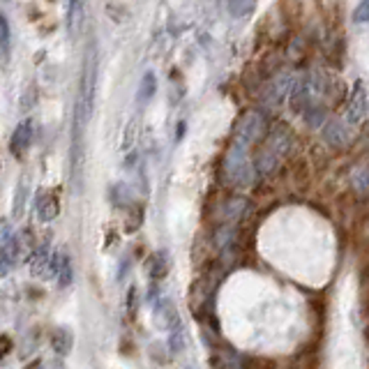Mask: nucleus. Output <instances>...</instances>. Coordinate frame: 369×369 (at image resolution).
Returning <instances> with one entry per match:
<instances>
[{
    "label": "nucleus",
    "instance_id": "nucleus-2",
    "mask_svg": "<svg viewBox=\"0 0 369 369\" xmlns=\"http://www.w3.org/2000/svg\"><path fill=\"white\" fill-rule=\"evenodd\" d=\"M291 146H293V136L288 132V127L284 125L272 127L270 132L265 134L261 150H259V155H256V162H254L256 176L268 178L270 173L277 171V166L284 162L288 153H291Z\"/></svg>",
    "mask_w": 369,
    "mask_h": 369
},
{
    "label": "nucleus",
    "instance_id": "nucleus-26",
    "mask_svg": "<svg viewBox=\"0 0 369 369\" xmlns=\"http://www.w3.org/2000/svg\"><path fill=\"white\" fill-rule=\"evenodd\" d=\"M134 302H136V288L132 286L127 291V307H129V312H134Z\"/></svg>",
    "mask_w": 369,
    "mask_h": 369
},
{
    "label": "nucleus",
    "instance_id": "nucleus-11",
    "mask_svg": "<svg viewBox=\"0 0 369 369\" xmlns=\"http://www.w3.org/2000/svg\"><path fill=\"white\" fill-rule=\"evenodd\" d=\"M51 346L58 356H69L74 349V332L69 328H56L51 335Z\"/></svg>",
    "mask_w": 369,
    "mask_h": 369
},
{
    "label": "nucleus",
    "instance_id": "nucleus-13",
    "mask_svg": "<svg viewBox=\"0 0 369 369\" xmlns=\"http://www.w3.org/2000/svg\"><path fill=\"white\" fill-rule=\"evenodd\" d=\"M83 14H85V7L81 3H69V7H67V21H65V26H67V33H69L72 40H74L76 35H79V31H81Z\"/></svg>",
    "mask_w": 369,
    "mask_h": 369
},
{
    "label": "nucleus",
    "instance_id": "nucleus-28",
    "mask_svg": "<svg viewBox=\"0 0 369 369\" xmlns=\"http://www.w3.org/2000/svg\"><path fill=\"white\" fill-rule=\"evenodd\" d=\"M365 342H369V318H367V323H365Z\"/></svg>",
    "mask_w": 369,
    "mask_h": 369
},
{
    "label": "nucleus",
    "instance_id": "nucleus-17",
    "mask_svg": "<svg viewBox=\"0 0 369 369\" xmlns=\"http://www.w3.org/2000/svg\"><path fill=\"white\" fill-rule=\"evenodd\" d=\"M155 74L153 72H148L146 76L141 79V85H139V102L141 104H146V102H150L153 99V95H155Z\"/></svg>",
    "mask_w": 369,
    "mask_h": 369
},
{
    "label": "nucleus",
    "instance_id": "nucleus-27",
    "mask_svg": "<svg viewBox=\"0 0 369 369\" xmlns=\"http://www.w3.org/2000/svg\"><path fill=\"white\" fill-rule=\"evenodd\" d=\"M24 369H42V360H33V363L26 365Z\"/></svg>",
    "mask_w": 369,
    "mask_h": 369
},
{
    "label": "nucleus",
    "instance_id": "nucleus-1",
    "mask_svg": "<svg viewBox=\"0 0 369 369\" xmlns=\"http://www.w3.org/2000/svg\"><path fill=\"white\" fill-rule=\"evenodd\" d=\"M97 44L90 42L85 49L83 65H81V79H79V95L74 104V120H72V176L79 178L83 162V132L95 111V90H97Z\"/></svg>",
    "mask_w": 369,
    "mask_h": 369
},
{
    "label": "nucleus",
    "instance_id": "nucleus-12",
    "mask_svg": "<svg viewBox=\"0 0 369 369\" xmlns=\"http://www.w3.org/2000/svg\"><path fill=\"white\" fill-rule=\"evenodd\" d=\"M10 54H12V31L5 14H0V63H3V67H7V63H10Z\"/></svg>",
    "mask_w": 369,
    "mask_h": 369
},
{
    "label": "nucleus",
    "instance_id": "nucleus-18",
    "mask_svg": "<svg viewBox=\"0 0 369 369\" xmlns=\"http://www.w3.org/2000/svg\"><path fill=\"white\" fill-rule=\"evenodd\" d=\"M56 277H58V284H60V286L72 284V261H69V256L60 254V261H58Z\"/></svg>",
    "mask_w": 369,
    "mask_h": 369
},
{
    "label": "nucleus",
    "instance_id": "nucleus-5",
    "mask_svg": "<svg viewBox=\"0 0 369 369\" xmlns=\"http://www.w3.org/2000/svg\"><path fill=\"white\" fill-rule=\"evenodd\" d=\"M367 115V92L363 81H356L353 90L349 92V99H346V113H344V122L349 127H356L365 120Z\"/></svg>",
    "mask_w": 369,
    "mask_h": 369
},
{
    "label": "nucleus",
    "instance_id": "nucleus-3",
    "mask_svg": "<svg viewBox=\"0 0 369 369\" xmlns=\"http://www.w3.org/2000/svg\"><path fill=\"white\" fill-rule=\"evenodd\" d=\"M263 132H265L263 113L247 111L240 120H238L236 132H233V143H236V146H243V148L249 150V146H254V143L261 139Z\"/></svg>",
    "mask_w": 369,
    "mask_h": 369
},
{
    "label": "nucleus",
    "instance_id": "nucleus-10",
    "mask_svg": "<svg viewBox=\"0 0 369 369\" xmlns=\"http://www.w3.org/2000/svg\"><path fill=\"white\" fill-rule=\"evenodd\" d=\"M155 323L162 330H171V332L180 328V314H178V309L171 300L162 298L155 305Z\"/></svg>",
    "mask_w": 369,
    "mask_h": 369
},
{
    "label": "nucleus",
    "instance_id": "nucleus-14",
    "mask_svg": "<svg viewBox=\"0 0 369 369\" xmlns=\"http://www.w3.org/2000/svg\"><path fill=\"white\" fill-rule=\"evenodd\" d=\"M169 254L166 252H157V254L148 261V277L150 279H162L166 277V272H169Z\"/></svg>",
    "mask_w": 369,
    "mask_h": 369
},
{
    "label": "nucleus",
    "instance_id": "nucleus-24",
    "mask_svg": "<svg viewBox=\"0 0 369 369\" xmlns=\"http://www.w3.org/2000/svg\"><path fill=\"white\" fill-rule=\"evenodd\" d=\"M134 136H136V120H132L127 125V132H125V139H122V150H129L134 143Z\"/></svg>",
    "mask_w": 369,
    "mask_h": 369
},
{
    "label": "nucleus",
    "instance_id": "nucleus-21",
    "mask_svg": "<svg viewBox=\"0 0 369 369\" xmlns=\"http://www.w3.org/2000/svg\"><path fill=\"white\" fill-rule=\"evenodd\" d=\"M169 346H171V353H180V351H185V332L180 330V328L171 332Z\"/></svg>",
    "mask_w": 369,
    "mask_h": 369
},
{
    "label": "nucleus",
    "instance_id": "nucleus-23",
    "mask_svg": "<svg viewBox=\"0 0 369 369\" xmlns=\"http://www.w3.org/2000/svg\"><path fill=\"white\" fill-rule=\"evenodd\" d=\"M229 10L233 17H243V14H247L254 10V3H231L229 5Z\"/></svg>",
    "mask_w": 369,
    "mask_h": 369
},
{
    "label": "nucleus",
    "instance_id": "nucleus-9",
    "mask_svg": "<svg viewBox=\"0 0 369 369\" xmlns=\"http://www.w3.org/2000/svg\"><path fill=\"white\" fill-rule=\"evenodd\" d=\"M31 141H33V120H21L17 125V129L12 132L10 153L14 157H24L26 150L31 148Z\"/></svg>",
    "mask_w": 369,
    "mask_h": 369
},
{
    "label": "nucleus",
    "instance_id": "nucleus-16",
    "mask_svg": "<svg viewBox=\"0 0 369 369\" xmlns=\"http://www.w3.org/2000/svg\"><path fill=\"white\" fill-rule=\"evenodd\" d=\"M353 190L358 194H363V197H369V159L360 166L356 178H353Z\"/></svg>",
    "mask_w": 369,
    "mask_h": 369
},
{
    "label": "nucleus",
    "instance_id": "nucleus-15",
    "mask_svg": "<svg viewBox=\"0 0 369 369\" xmlns=\"http://www.w3.org/2000/svg\"><path fill=\"white\" fill-rule=\"evenodd\" d=\"M38 213H40V220H42V222H51V220H56L58 213H60V206H58V199L54 197V194H49V197H44V199L40 201Z\"/></svg>",
    "mask_w": 369,
    "mask_h": 369
},
{
    "label": "nucleus",
    "instance_id": "nucleus-4",
    "mask_svg": "<svg viewBox=\"0 0 369 369\" xmlns=\"http://www.w3.org/2000/svg\"><path fill=\"white\" fill-rule=\"evenodd\" d=\"M17 259H19V238L7 224H3L0 227V277H5L12 270Z\"/></svg>",
    "mask_w": 369,
    "mask_h": 369
},
{
    "label": "nucleus",
    "instance_id": "nucleus-8",
    "mask_svg": "<svg viewBox=\"0 0 369 369\" xmlns=\"http://www.w3.org/2000/svg\"><path fill=\"white\" fill-rule=\"evenodd\" d=\"M28 270H31L33 277H40V279L51 277V252H49L47 245L31 252V256H28Z\"/></svg>",
    "mask_w": 369,
    "mask_h": 369
},
{
    "label": "nucleus",
    "instance_id": "nucleus-19",
    "mask_svg": "<svg viewBox=\"0 0 369 369\" xmlns=\"http://www.w3.org/2000/svg\"><path fill=\"white\" fill-rule=\"evenodd\" d=\"M351 148H353V153H356V157L369 153V122H365V127L360 129L356 141H351Z\"/></svg>",
    "mask_w": 369,
    "mask_h": 369
},
{
    "label": "nucleus",
    "instance_id": "nucleus-6",
    "mask_svg": "<svg viewBox=\"0 0 369 369\" xmlns=\"http://www.w3.org/2000/svg\"><path fill=\"white\" fill-rule=\"evenodd\" d=\"M293 81H295V76L291 74V72H279V74L268 83V88L263 92V104L265 106H279L281 102H284V97L291 92Z\"/></svg>",
    "mask_w": 369,
    "mask_h": 369
},
{
    "label": "nucleus",
    "instance_id": "nucleus-22",
    "mask_svg": "<svg viewBox=\"0 0 369 369\" xmlns=\"http://www.w3.org/2000/svg\"><path fill=\"white\" fill-rule=\"evenodd\" d=\"M353 21H356V24H367L369 21V0H365V3H360L356 7V12H353Z\"/></svg>",
    "mask_w": 369,
    "mask_h": 369
},
{
    "label": "nucleus",
    "instance_id": "nucleus-25",
    "mask_svg": "<svg viewBox=\"0 0 369 369\" xmlns=\"http://www.w3.org/2000/svg\"><path fill=\"white\" fill-rule=\"evenodd\" d=\"M12 346H14V342H12V337H10V335H0V360L10 356Z\"/></svg>",
    "mask_w": 369,
    "mask_h": 369
},
{
    "label": "nucleus",
    "instance_id": "nucleus-7",
    "mask_svg": "<svg viewBox=\"0 0 369 369\" xmlns=\"http://www.w3.org/2000/svg\"><path fill=\"white\" fill-rule=\"evenodd\" d=\"M323 139L330 148H346L351 146V127L344 120L332 118L323 125Z\"/></svg>",
    "mask_w": 369,
    "mask_h": 369
},
{
    "label": "nucleus",
    "instance_id": "nucleus-20",
    "mask_svg": "<svg viewBox=\"0 0 369 369\" xmlns=\"http://www.w3.org/2000/svg\"><path fill=\"white\" fill-rule=\"evenodd\" d=\"M24 206H26V178H21L19 190H17V199H14V211H12L14 220H19V217L24 215Z\"/></svg>",
    "mask_w": 369,
    "mask_h": 369
}]
</instances>
